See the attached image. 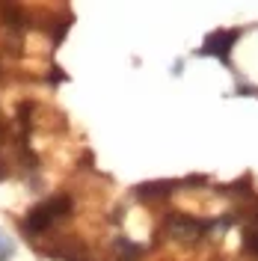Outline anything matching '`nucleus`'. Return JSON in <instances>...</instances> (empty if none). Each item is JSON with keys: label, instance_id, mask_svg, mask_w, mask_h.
Returning <instances> with one entry per match:
<instances>
[{"label": "nucleus", "instance_id": "4", "mask_svg": "<svg viewBox=\"0 0 258 261\" xmlns=\"http://www.w3.org/2000/svg\"><path fill=\"white\" fill-rule=\"evenodd\" d=\"M175 190L172 181H151V184H140L137 187V196L140 199H161V196H169Z\"/></svg>", "mask_w": 258, "mask_h": 261}, {"label": "nucleus", "instance_id": "5", "mask_svg": "<svg viewBox=\"0 0 258 261\" xmlns=\"http://www.w3.org/2000/svg\"><path fill=\"white\" fill-rule=\"evenodd\" d=\"M243 246H246V252L258 261V211H255V217H252V223L246 226V231H243Z\"/></svg>", "mask_w": 258, "mask_h": 261}, {"label": "nucleus", "instance_id": "1", "mask_svg": "<svg viewBox=\"0 0 258 261\" xmlns=\"http://www.w3.org/2000/svg\"><path fill=\"white\" fill-rule=\"evenodd\" d=\"M68 214H71V199L60 193V196H50L48 202H42L39 208H33L24 226H27L30 234H42V231H48L57 220H63Z\"/></svg>", "mask_w": 258, "mask_h": 261}, {"label": "nucleus", "instance_id": "3", "mask_svg": "<svg viewBox=\"0 0 258 261\" xmlns=\"http://www.w3.org/2000/svg\"><path fill=\"white\" fill-rule=\"evenodd\" d=\"M238 36H241L238 30H217V33H211L208 39H205V45H202V50H199V54H214V57L226 60L228 50H231V45L238 42Z\"/></svg>", "mask_w": 258, "mask_h": 261}, {"label": "nucleus", "instance_id": "2", "mask_svg": "<svg viewBox=\"0 0 258 261\" xmlns=\"http://www.w3.org/2000/svg\"><path fill=\"white\" fill-rule=\"evenodd\" d=\"M208 228H211V223L193 220V217H184V214H172V217L166 220V231H169L175 241H199Z\"/></svg>", "mask_w": 258, "mask_h": 261}]
</instances>
